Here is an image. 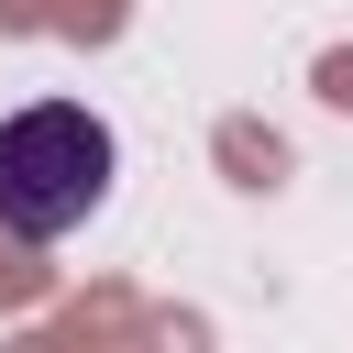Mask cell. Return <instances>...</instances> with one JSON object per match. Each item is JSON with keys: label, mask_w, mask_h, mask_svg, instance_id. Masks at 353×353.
<instances>
[{"label": "cell", "mask_w": 353, "mask_h": 353, "mask_svg": "<svg viewBox=\"0 0 353 353\" xmlns=\"http://www.w3.org/2000/svg\"><path fill=\"white\" fill-rule=\"evenodd\" d=\"M110 176H121V143H110L99 110H77V99H33V110L0 121V221H11L22 243L77 232V221L110 199Z\"/></svg>", "instance_id": "obj_1"}]
</instances>
